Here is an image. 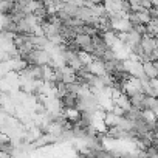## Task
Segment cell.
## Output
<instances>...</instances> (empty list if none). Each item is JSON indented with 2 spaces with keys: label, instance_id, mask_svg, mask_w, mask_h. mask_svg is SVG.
<instances>
[{
  "label": "cell",
  "instance_id": "cell-1",
  "mask_svg": "<svg viewBox=\"0 0 158 158\" xmlns=\"http://www.w3.org/2000/svg\"><path fill=\"white\" fill-rule=\"evenodd\" d=\"M143 68H144V74H146L149 79L158 77V67L155 65V62L146 60V62H143Z\"/></svg>",
  "mask_w": 158,
  "mask_h": 158
}]
</instances>
